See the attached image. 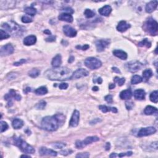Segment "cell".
I'll use <instances>...</instances> for the list:
<instances>
[{
	"mask_svg": "<svg viewBox=\"0 0 158 158\" xmlns=\"http://www.w3.org/2000/svg\"><path fill=\"white\" fill-rule=\"evenodd\" d=\"M133 153L131 152V151H128V152L127 153H122L121 154H118L117 155V157H123V156H130L132 155Z\"/></svg>",
	"mask_w": 158,
	"mask_h": 158,
	"instance_id": "44",
	"label": "cell"
},
{
	"mask_svg": "<svg viewBox=\"0 0 158 158\" xmlns=\"http://www.w3.org/2000/svg\"><path fill=\"white\" fill-rule=\"evenodd\" d=\"M72 151L70 149H64V150H62L60 151V154L64 156H67L69 154H71Z\"/></svg>",
	"mask_w": 158,
	"mask_h": 158,
	"instance_id": "45",
	"label": "cell"
},
{
	"mask_svg": "<svg viewBox=\"0 0 158 158\" xmlns=\"http://www.w3.org/2000/svg\"><path fill=\"white\" fill-rule=\"evenodd\" d=\"M89 75L88 71L84 69H78L72 74L71 79H78L82 77H87Z\"/></svg>",
	"mask_w": 158,
	"mask_h": 158,
	"instance_id": "13",
	"label": "cell"
},
{
	"mask_svg": "<svg viewBox=\"0 0 158 158\" xmlns=\"http://www.w3.org/2000/svg\"><path fill=\"white\" fill-rule=\"evenodd\" d=\"M153 76V72L151 69H146V70H144L143 72V80L144 81H148L151 77Z\"/></svg>",
	"mask_w": 158,
	"mask_h": 158,
	"instance_id": "29",
	"label": "cell"
},
{
	"mask_svg": "<svg viewBox=\"0 0 158 158\" xmlns=\"http://www.w3.org/2000/svg\"><path fill=\"white\" fill-rule=\"evenodd\" d=\"M10 37V35L8 34L7 32L3 30H0V40H3L4 39H7Z\"/></svg>",
	"mask_w": 158,
	"mask_h": 158,
	"instance_id": "37",
	"label": "cell"
},
{
	"mask_svg": "<svg viewBox=\"0 0 158 158\" xmlns=\"http://www.w3.org/2000/svg\"><path fill=\"white\" fill-rule=\"evenodd\" d=\"M79 120H80V113L77 110H74L69 125L72 127H76L78 125Z\"/></svg>",
	"mask_w": 158,
	"mask_h": 158,
	"instance_id": "12",
	"label": "cell"
},
{
	"mask_svg": "<svg viewBox=\"0 0 158 158\" xmlns=\"http://www.w3.org/2000/svg\"><path fill=\"white\" fill-rule=\"evenodd\" d=\"M101 119H100L99 118H95V119H94L92 121L90 122V123H91V124H96V123L100 122H101Z\"/></svg>",
	"mask_w": 158,
	"mask_h": 158,
	"instance_id": "53",
	"label": "cell"
},
{
	"mask_svg": "<svg viewBox=\"0 0 158 158\" xmlns=\"http://www.w3.org/2000/svg\"><path fill=\"white\" fill-rule=\"evenodd\" d=\"M45 40L47 41V42H54V41L56 40V37H55V36L50 35V37L47 38Z\"/></svg>",
	"mask_w": 158,
	"mask_h": 158,
	"instance_id": "50",
	"label": "cell"
},
{
	"mask_svg": "<svg viewBox=\"0 0 158 158\" xmlns=\"http://www.w3.org/2000/svg\"><path fill=\"white\" fill-rule=\"evenodd\" d=\"M59 20L62 21H65V22L71 23L73 22V17L71 14H68V13H62L58 17Z\"/></svg>",
	"mask_w": 158,
	"mask_h": 158,
	"instance_id": "18",
	"label": "cell"
},
{
	"mask_svg": "<svg viewBox=\"0 0 158 158\" xmlns=\"http://www.w3.org/2000/svg\"><path fill=\"white\" fill-rule=\"evenodd\" d=\"M113 54L118 58L122 59V60H126L127 59V54L126 52L120 49H115L113 51Z\"/></svg>",
	"mask_w": 158,
	"mask_h": 158,
	"instance_id": "20",
	"label": "cell"
},
{
	"mask_svg": "<svg viewBox=\"0 0 158 158\" xmlns=\"http://www.w3.org/2000/svg\"><path fill=\"white\" fill-rule=\"evenodd\" d=\"M92 90H93V91H98V90H99V88L98 87H96V86H95L94 87H93V89H92Z\"/></svg>",
	"mask_w": 158,
	"mask_h": 158,
	"instance_id": "61",
	"label": "cell"
},
{
	"mask_svg": "<svg viewBox=\"0 0 158 158\" xmlns=\"http://www.w3.org/2000/svg\"><path fill=\"white\" fill-rule=\"evenodd\" d=\"M132 96V92L130 89H127V90H123L120 93V98L122 100H130Z\"/></svg>",
	"mask_w": 158,
	"mask_h": 158,
	"instance_id": "23",
	"label": "cell"
},
{
	"mask_svg": "<svg viewBox=\"0 0 158 158\" xmlns=\"http://www.w3.org/2000/svg\"><path fill=\"white\" fill-rule=\"evenodd\" d=\"M144 29L151 35H156L157 34V22L153 18H149L144 23Z\"/></svg>",
	"mask_w": 158,
	"mask_h": 158,
	"instance_id": "4",
	"label": "cell"
},
{
	"mask_svg": "<svg viewBox=\"0 0 158 158\" xmlns=\"http://www.w3.org/2000/svg\"><path fill=\"white\" fill-rule=\"evenodd\" d=\"M65 116L62 114H57L52 116H47L43 118L42 127L47 131H54L65 122Z\"/></svg>",
	"mask_w": 158,
	"mask_h": 158,
	"instance_id": "2",
	"label": "cell"
},
{
	"mask_svg": "<svg viewBox=\"0 0 158 158\" xmlns=\"http://www.w3.org/2000/svg\"><path fill=\"white\" fill-rule=\"evenodd\" d=\"M85 65L88 69H91V70H95V69H99L101 67L102 62L101 61L97 58L90 57L85 59Z\"/></svg>",
	"mask_w": 158,
	"mask_h": 158,
	"instance_id": "5",
	"label": "cell"
},
{
	"mask_svg": "<svg viewBox=\"0 0 158 158\" xmlns=\"http://www.w3.org/2000/svg\"><path fill=\"white\" fill-rule=\"evenodd\" d=\"M75 146H76V147L78 148V149H82V148H84L82 141L80 140H77L76 142H75Z\"/></svg>",
	"mask_w": 158,
	"mask_h": 158,
	"instance_id": "49",
	"label": "cell"
},
{
	"mask_svg": "<svg viewBox=\"0 0 158 158\" xmlns=\"http://www.w3.org/2000/svg\"><path fill=\"white\" fill-rule=\"evenodd\" d=\"M156 131V129L153 127H148L142 128L138 131V136L140 137L146 136L154 134Z\"/></svg>",
	"mask_w": 158,
	"mask_h": 158,
	"instance_id": "8",
	"label": "cell"
},
{
	"mask_svg": "<svg viewBox=\"0 0 158 158\" xmlns=\"http://www.w3.org/2000/svg\"><path fill=\"white\" fill-rule=\"evenodd\" d=\"M138 46L141 47H146V48H150L151 46V43L149 42L147 38H145L141 42H140L139 43H138Z\"/></svg>",
	"mask_w": 158,
	"mask_h": 158,
	"instance_id": "35",
	"label": "cell"
},
{
	"mask_svg": "<svg viewBox=\"0 0 158 158\" xmlns=\"http://www.w3.org/2000/svg\"><path fill=\"white\" fill-rule=\"evenodd\" d=\"M13 141L15 145L17 146L23 153H27V154H34L35 151L32 146L23 140L21 137L15 136L13 138Z\"/></svg>",
	"mask_w": 158,
	"mask_h": 158,
	"instance_id": "3",
	"label": "cell"
},
{
	"mask_svg": "<svg viewBox=\"0 0 158 158\" xmlns=\"http://www.w3.org/2000/svg\"><path fill=\"white\" fill-rule=\"evenodd\" d=\"M93 82H94V83H95V82H97V83H98L99 84H101L102 82H103V79H102L101 77H99V78L96 79V80H93Z\"/></svg>",
	"mask_w": 158,
	"mask_h": 158,
	"instance_id": "55",
	"label": "cell"
},
{
	"mask_svg": "<svg viewBox=\"0 0 158 158\" xmlns=\"http://www.w3.org/2000/svg\"><path fill=\"white\" fill-rule=\"evenodd\" d=\"M40 74V71L37 69H33L29 72V75L32 78H36Z\"/></svg>",
	"mask_w": 158,
	"mask_h": 158,
	"instance_id": "34",
	"label": "cell"
},
{
	"mask_svg": "<svg viewBox=\"0 0 158 158\" xmlns=\"http://www.w3.org/2000/svg\"><path fill=\"white\" fill-rule=\"evenodd\" d=\"M44 34H46L47 35H51V33L50 31H49V30H45L44 31Z\"/></svg>",
	"mask_w": 158,
	"mask_h": 158,
	"instance_id": "59",
	"label": "cell"
},
{
	"mask_svg": "<svg viewBox=\"0 0 158 158\" xmlns=\"http://www.w3.org/2000/svg\"><path fill=\"white\" fill-rule=\"evenodd\" d=\"M90 157V154L88 153H78L76 155V157L78 158H87Z\"/></svg>",
	"mask_w": 158,
	"mask_h": 158,
	"instance_id": "42",
	"label": "cell"
},
{
	"mask_svg": "<svg viewBox=\"0 0 158 158\" xmlns=\"http://www.w3.org/2000/svg\"><path fill=\"white\" fill-rule=\"evenodd\" d=\"M104 99H105V100H106V101L108 102V103H113V96H112V95H107V96H105Z\"/></svg>",
	"mask_w": 158,
	"mask_h": 158,
	"instance_id": "47",
	"label": "cell"
},
{
	"mask_svg": "<svg viewBox=\"0 0 158 158\" xmlns=\"http://www.w3.org/2000/svg\"><path fill=\"white\" fill-rule=\"evenodd\" d=\"M84 14H85V17H86L87 18L90 19V18H92L95 16V13L94 11H93L91 9H85V12H84Z\"/></svg>",
	"mask_w": 158,
	"mask_h": 158,
	"instance_id": "36",
	"label": "cell"
},
{
	"mask_svg": "<svg viewBox=\"0 0 158 158\" xmlns=\"http://www.w3.org/2000/svg\"><path fill=\"white\" fill-rule=\"evenodd\" d=\"M14 98V100H17V101H20L21 100V96L20 95H18V94L16 93V91H15L14 90H9V93H7L6 95L4 96V99L7 101H9V104H12V102H11V99Z\"/></svg>",
	"mask_w": 158,
	"mask_h": 158,
	"instance_id": "11",
	"label": "cell"
},
{
	"mask_svg": "<svg viewBox=\"0 0 158 158\" xmlns=\"http://www.w3.org/2000/svg\"><path fill=\"white\" fill-rule=\"evenodd\" d=\"M100 140V138L97 136H88L85 138V140L82 141V143H83V145L84 147H85L87 145H88L89 144H91L93 142H96V141H98Z\"/></svg>",
	"mask_w": 158,
	"mask_h": 158,
	"instance_id": "24",
	"label": "cell"
},
{
	"mask_svg": "<svg viewBox=\"0 0 158 158\" xmlns=\"http://www.w3.org/2000/svg\"><path fill=\"white\" fill-rule=\"evenodd\" d=\"M143 81V78L142 77L140 76V75H135L134 76L132 77L131 80V83L133 85H136V84L141 83V82Z\"/></svg>",
	"mask_w": 158,
	"mask_h": 158,
	"instance_id": "32",
	"label": "cell"
},
{
	"mask_svg": "<svg viewBox=\"0 0 158 158\" xmlns=\"http://www.w3.org/2000/svg\"><path fill=\"white\" fill-rule=\"evenodd\" d=\"M25 12L30 16H34L37 14V9L33 7H27L25 9Z\"/></svg>",
	"mask_w": 158,
	"mask_h": 158,
	"instance_id": "33",
	"label": "cell"
},
{
	"mask_svg": "<svg viewBox=\"0 0 158 158\" xmlns=\"http://www.w3.org/2000/svg\"><path fill=\"white\" fill-rule=\"evenodd\" d=\"M39 153L42 156H56L57 153L52 149H48L45 147H42L39 149Z\"/></svg>",
	"mask_w": 158,
	"mask_h": 158,
	"instance_id": "15",
	"label": "cell"
},
{
	"mask_svg": "<svg viewBox=\"0 0 158 158\" xmlns=\"http://www.w3.org/2000/svg\"><path fill=\"white\" fill-rule=\"evenodd\" d=\"M98 12L102 16H108L112 12V8L109 5H106V6H104L103 7L100 8L98 10Z\"/></svg>",
	"mask_w": 158,
	"mask_h": 158,
	"instance_id": "21",
	"label": "cell"
},
{
	"mask_svg": "<svg viewBox=\"0 0 158 158\" xmlns=\"http://www.w3.org/2000/svg\"><path fill=\"white\" fill-rule=\"evenodd\" d=\"M37 42V37L35 35H29L25 37L24 40V44L26 46H30L34 44Z\"/></svg>",
	"mask_w": 158,
	"mask_h": 158,
	"instance_id": "19",
	"label": "cell"
},
{
	"mask_svg": "<svg viewBox=\"0 0 158 158\" xmlns=\"http://www.w3.org/2000/svg\"><path fill=\"white\" fill-rule=\"evenodd\" d=\"M110 148H111V144H110L109 143H106V150L109 151L110 149Z\"/></svg>",
	"mask_w": 158,
	"mask_h": 158,
	"instance_id": "58",
	"label": "cell"
},
{
	"mask_svg": "<svg viewBox=\"0 0 158 158\" xmlns=\"http://www.w3.org/2000/svg\"><path fill=\"white\" fill-rule=\"evenodd\" d=\"M62 64V57L60 54H57L55 57L52 59L51 64L54 67H60Z\"/></svg>",
	"mask_w": 158,
	"mask_h": 158,
	"instance_id": "25",
	"label": "cell"
},
{
	"mask_svg": "<svg viewBox=\"0 0 158 158\" xmlns=\"http://www.w3.org/2000/svg\"><path fill=\"white\" fill-rule=\"evenodd\" d=\"M151 148H153V149H154L155 150L157 149V141H155V142L151 143Z\"/></svg>",
	"mask_w": 158,
	"mask_h": 158,
	"instance_id": "54",
	"label": "cell"
},
{
	"mask_svg": "<svg viewBox=\"0 0 158 158\" xmlns=\"http://www.w3.org/2000/svg\"><path fill=\"white\" fill-rule=\"evenodd\" d=\"M21 157H29V158H30L31 156L30 155H26V154H23V155H22L21 156Z\"/></svg>",
	"mask_w": 158,
	"mask_h": 158,
	"instance_id": "63",
	"label": "cell"
},
{
	"mask_svg": "<svg viewBox=\"0 0 158 158\" xmlns=\"http://www.w3.org/2000/svg\"><path fill=\"white\" fill-rule=\"evenodd\" d=\"M63 32L64 34L69 37H75L77 35V31L76 30L74 29V28L69 25H64L63 27Z\"/></svg>",
	"mask_w": 158,
	"mask_h": 158,
	"instance_id": "14",
	"label": "cell"
},
{
	"mask_svg": "<svg viewBox=\"0 0 158 158\" xmlns=\"http://www.w3.org/2000/svg\"><path fill=\"white\" fill-rule=\"evenodd\" d=\"M112 69H113V71H114V72H116V73H118V74H121V71H120V70L118 68H117V67H113Z\"/></svg>",
	"mask_w": 158,
	"mask_h": 158,
	"instance_id": "56",
	"label": "cell"
},
{
	"mask_svg": "<svg viewBox=\"0 0 158 158\" xmlns=\"http://www.w3.org/2000/svg\"><path fill=\"white\" fill-rule=\"evenodd\" d=\"M114 80L115 83H118V86H122L123 84H124L125 82H126V79L124 78H119L118 77H115Z\"/></svg>",
	"mask_w": 158,
	"mask_h": 158,
	"instance_id": "38",
	"label": "cell"
},
{
	"mask_svg": "<svg viewBox=\"0 0 158 158\" xmlns=\"http://www.w3.org/2000/svg\"><path fill=\"white\" fill-rule=\"evenodd\" d=\"M66 146V144L64 143H55L52 144V147L55 148L56 149H62Z\"/></svg>",
	"mask_w": 158,
	"mask_h": 158,
	"instance_id": "41",
	"label": "cell"
},
{
	"mask_svg": "<svg viewBox=\"0 0 158 158\" xmlns=\"http://www.w3.org/2000/svg\"><path fill=\"white\" fill-rule=\"evenodd\" d=\"M115 87H116V85H115L114 83H110L109 86V88L110 90H113Z\"/></svg>",
	"mask_w": 158,
	"mask_h": 158,
	"instance_id": "57",
	"label": "cell"
},
{
	"mask_svg": "<svg viewBox=\"0 0 158 158\" xmlns=\"http://www.w3.org/2000/svg\"><path fill=\"white\" fill-rule=\"evenodd\" d=\"M31 91V88H29V87H27V88L25 89V90H24V92H25L26 93H27V92H29V91Z\"/></svg>",
	"mask_w": 158,
	"mask_h": 158,
	"instance_id": "62",
	"label": "cell"
},
{
	"mask_svg": "<svg viewBox=\"0 0 158 158\" xmlns=\"http://www.w3.org/2000/svg\"><path fill=\"white\" fill-rule=\"evenodd\" d=\"M22 22L23 23H30L32 22V19H31L30 17H28V16H24L22 17Z\"/></svg>",
	"mask_w": 158,
	"mask_h": 158,
	"instance_id": "43",
	"label": "cell"
},
{
	"mask_svg": "<svg viewBox=\"0 0 158 158\" xmlns=\"http://www.w3.org/2000/svg\"><path fill=\"white\" fill-rule=\"evenodd\" d=\"M144 113L146 115H153L157 113V109L152 106H148L144 109Z\"/></svg>",
	"mask_w": 158,
	"mask_h": 158,
	"instance_id": "28",
	"label": "cell"
},
{
	"mask_svg": "<svg viewBox=\"0 0 158 158\" xmlns=\"http://www.w3.org/2000/svg\"><path fill=\"white\" fill-rule=\"evenodd\" d=\"M134 95L135 98L136 100H143L145 98V91L144 90H142V89H138V90H136L134 91Z\"/></svg>",
	"mask_w": 158,
	"mask_h": 158,
	"instance_id": "22",
	"label": "cell"
},
{
	"mask_svg": "<svg viewBox=\"0 0 158 158\" xmlns=\"http://www.w3.org/2000/svg\"><path fill=\"white\" fill-rule=\"evenodd\" d=\"M130 25L127 24L126 21H121L118 23L117 26V30L120 32H124L127 30H128L129 28H130Z\"/></svg>",
	"mask_w": 158,
	"mask_h": 158,
	"instance_id": "16",
	"label": "cell"
},
{
	"mask_svg": "<svg viewBox=\"0 0 158 158\" xmlns=\"http://www.w3.org/2000/svg\"><path fill=\"white\" fill-rule=\"evenodd\" d=\"M44 76L51 80H66L71 79L72 71L66 67H58L51 69L44 72Z\"/></svg>",
	"mask_w": 158,
	"mask_h": 158,
	"instance_id": "1",
	"label": "cell"
},
{
	"mask_svg": "<svg viewBox=\"0 0 158 158\" xmlns=\"http://www.w3.org/2000/svg\"><path fill=\"white\" fill-rule=\"evenodd\" d=\"M95 44H96L97 51L102 52L109 45L110 40L108 39L99 40L96 41Z\"/></svg>",
	"mask_w": 158,
	"mask_h": 158,
	"instance_id": "9",
	"label": "cell"
},
{
	"mask_svg": "<svg viewBox=\"0 0 158 158\" xmlns=\"http://www.w3.org/2000/svg\"><path fill=\"white\" fill-rule=\"evenodd\" d=\"M25 62H26V60H25V59H21V61H19L16 62H14V65H16V66H18V65H21V64H24V63H25Z\"/></svg>",
	"mask_w": 158,
	"mask_h": 158,
	"instance_id": "52",
	"label": "cell"
},
{
	"mask_svg": "<svg viewBox=\"0 0 158 158\" xmlns=\"http://www.w3.org/2000/svg\"><path fill=\"white\" fill-rule=\"evenodd\" d=\"M12 125L14 129H19L24 126V122L20 118H15L13 120Z\"/></svg>",
	"mask_w": 158,
	"mask_h": 158,
	"instance_id": "27",
	"label": "cell"
},
{
	"mask_svg": "<svg viewBox=\"0 0 158 158\" xmlns=\"http://www.w3.org/2000/svg\"><path fill=\"white\" fill-rule=\"evenodd\" d=\"M2 27L7 30L8 32L12 33L13 34L17 35V34H21V27L17 24L14 22H11L10 24L8 23H5L2 25Z\"/></svg>",
	"mask_w": 158,
	"mask_h": 158,
	"instance_id": "6",
	"label": "cell"
},
{
	"mask_svg": "<svg viewBox=\"0 0 158 158\" xmlns=\"http://www.w3.org/2000/svg\"><path fill=\"white\" fill-rule=\"evenodd\" d=\"M35 93L37 95H46V94L48 93V89L46 87L42 86L38 88H37V90L35 91Z\"/></svg>",
	"mask_w": 158,
	"mask_h": 158,
	"instance_id": "30",
	"label": "cell"
},
{
	"mask_svg": "<svg viewBox=\"0 0 158 158\" xmlns=\"http://www.w3.org/2000/svg\"><path fill=\"white\" fill-rule=\"evenodd\" d=\"M76 48L78 49H81L82 50H87V49H88L90 48V47H89V45H88V44H84L82 47H81V46H77Z\"/></svg>",
	"mask_w": 158,
	"mask_h": 158,
	"instance_id": "51",
	"label": "cell"
},
{
	"mask_svg": "<svg viewBox=\"0 0 158 158\" xmlns=\"http://www.w3.org/2000/svg\"><path fill=\"white\" fill-rule=\"evenodd\" d=\"M68 87L69 85L68 83H62L59 85V88H60L61 90H66V89L68 88Z\"/></svg>",
	"mask_w": 158,
	"mask_h": 158,
	"instance_id": "48",
	"label": "cell"
},
{
	"mask_svg": "<svg viewBox=\"0 0 158 158\" xmlns=\"http://www.w3.org/2000/svg\"><path fill=\"white\" fill-rule=\"evenodd\" d=\"M46 105H47V103H46V101H40L37 104V105H36L35 107L37 109L43 110V109H44V108H45Z\"/></svg>",
	"mask_w": 158,
	"mask_h": 158,
	"instance_id": "39",
	"label": "cell"
},
{
	"mask_svg": "<svg viewBox=\"0 0 158 158\" xmlns=\"http://www.w3.org/2000/svg\"><path fill=\"white\" fill-rule=\"evenodd\" d=\"M157 1H151L148 3L145 7L146 12L148 13L153 12L157 8Z\"/></svg>",
	"mask_w": 158,
	"mask_h": 158,
	"instance_id": "17",
	"label": "cell"
},
{
	"mask_svg": "<svg viewBox=\"0 0 158 158\" xmlns=\"http://www.w3.org/2000/svg\"><path fill=\"white\" fill-rule=\"evenodd\" d=\"M126 106L127 109L130 110L133 108V103L131 101H127L126 103Z\"/></svg>",
	"mask_w": 158,
	"mask_h": 158,
	"instance_id": "46",
	"label": "cell"
},
{
	"mask_svg": "<svg viewBox=\"0 0 158 158\" xmlns=\"http://www.w3.org/2000/svg\"><path fill=\"white\" fill-rule=\"evenodd\" d=\"M99 109L104 113H106L108 112L112 111L114 113H117V109L116 108H113V107H108L105 106V105H100L99 106Z\"/></svg>",
	"mask_w": 158,
	"mask_h": 158,
	"instance_id": "26",
	"label": "cell"
},
{
	"mask_svg": "<svg viewBox=\"0 0 158 158\" xmlns=\"http://www.w3.org/2000/svg\"><path fill=\"white\" fill-rule=\"evenodd\" d=\"M149 99H150L151 101L153 102L154 103H157L158 101V91L157 90L154 91L150 94L149 96Z\"/></svg>",
	"mask_w": 158,
	"mask_h": 158,
	"instance_id": "31",
	"label": "cell"
},
{
	"mask_svg": "<svg viewBox=\"0 0 158 158\" xmlns=\"http://www.w3.org/2000/svg\"><path fill=\"white\" fill-rule=\"evenodd\" d=\"M1 132L3 133L6 130H7L8 127H9V126H8V123L4 121H1Z\"/></svg>",
	"mask_w": 158,
	"mask_h": 158,
	"instance_id": "40",
	"label": "cell"
},
{
	"mask_svg": "<svg viewBox=\"0 0 158 158\" xmlns=\"http://www.w3.org/2000/svg\"><path fill=\"white\" fill-rule=\"evenodd\" d=\"M74 61V57L70 56V57H69L68 62H69V63H71V62H72Z\"/></svg>",
	"mask_w": 158,
	"mask_h": 158,
	"instance_id": "60",
	"label": "cell"
},
{
	"mask_svg": "<svg viewBox=\"0 0 158 158\" xmlns=\"http://www.w3.org/2000/svg\"><path fill=\"white\" fill-rule=\"evenodd\" d=\"M126 67L128 71L135 73L140 70L141 67H143V64L140 62L135 61H131L127 63Z\"/></svg>",
	"mask_w": 158,
	"mask_h": 158,
	"instance_id": "7",
	"label": "cell"
},
{
	"mask_svg": "<svg viewBox=\"0 0 158 158\" xmlns=\"http://www.w3.org/2000/svg\"><path fill=\"white\" fill-rule=\"evenodd\" d=\"M14 51V47L11 44H7L1 48L0 54H1V56H7L12 54Z\"/></svg>",
	"mask_w": 158,
	"mask_h": 158,
	"instance_id": "10",
	"label": "cell"
}]
</instances>
